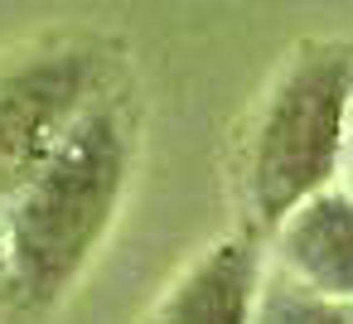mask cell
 Instances as JSON below:
<instances>
[{"mask_svg":"<svg viewBox=\"0 0 353 324\" xmlns=\"http://www.w3.org/2000/svg\"><path fill=\"white\" fill-rule=\"evenodd\" d=\"M136 165V121L117 88L97 97L44 165L0 203L10 324L49 319L117 227Z\"/></svg>","mask_w":353,"mask_h":324,"instance_id":"1","label":"cell"},{"mask_svg":"<svg viewBox=\"0 0 353 324\" xmlns=\"http://www.w3.org/2000/svg\"><path fill=\"white\" fill-rule=\"evenodd\" d=\"M353 117V39L300 44L266 83L237 165L242 218L266 237L295 203L343 179Z\"/></svg>","mask_w":353,"mask_h":324,"instance_id":"2","label":"cell"},{"mask_svg":"<svg viewBox=\"0 0 353 324\" xmlns=\"http://www.w3.org/2000/svg\"><path fill=\"white\" fill-rule=\"evenodd\" d=\"M112 88L117 49L88 30L44 34L0 54V203Z\"/></svg>","mask_w":353,"mask_h":324,"instance_id":"3","label":"cell"},{"mask_svg":"<svg viewBox=\"0 0 353 324\" xmlns=\"http://www.w3.org/2000/svg\"><path fill=\"white\" fill-rule=\"evenodd\" d=\"M266 281V237L252 227L208 242L155 300L141 324H256Z\"/></svg>","mask_w":353,"mask_h":324,"instance_id":"4","label":"cell"},{"mask_svg":"<svg viewBox=\"0 0 353 324\" xmlns=\"http://www.w3.org/2000/svg\"><path fill=\"white\" fill-rule=\"evenodd\" d=\"M266 261L314 295L353 305V189L329 184L266 232Z\"/></svg>","mask_w":353,"mask_h":324,"instance_id":"5","label":"cell"},{"mask_svg":"<svg viewBox=\"0 0 353 324\" xmlns=\"http://www.w3.org/2000/svg\"><path fill=\"white\" fill-rule=\"evenodd\" d=\"M256 324H353V305L314 295L310 285L290 281L285 271H276L266 261V281H261V300H256Z\"/></svg>","mask_w":353,"mask_h":324,"instance_id":"6","label":"cell"},{"mask_svg":"<svg viewBox=\"0 0 353 324\" xmlns=\"http://www.w3.org/2000/svg\"><path fill=\"white\" fill-rule=\"evenodd\" d=\"M0 324H10V281H6V256H0Z\"/></svg>","mask_w":353,"mask_h":324,"instance_id":"7","label":"cell"},{"mask_svg":"<svg viewBox=\"0 0 353 324\" xmlns=\"http://www.w3.org/2000/svg\"><path fill=\"white\" fill-rule=\"evenodd\" d=\"M343 179L353 189V117H348V150H343Z\"/></svg>","mask_w":353,"mask_h":324,"instance_id":"8","label":"cell"}]
</instances>
